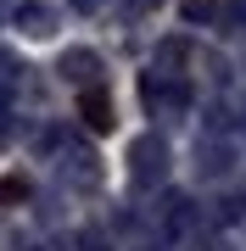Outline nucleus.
Returning a JSON list of instances; mask_svg holds the SVG:
<instances>
[{"mask_svg": "<svg viewBox=\"0 0 246 251\" xmlns=\"http://www.w3.org/2000/svg\"><path fill=\"white\" fill-rule=\"evenodd\" d=\"M95 73H101V56L95 50H84V45L62 50V78L67 84H95Z\"/></svg>", "mask_w": 246, "mask_h": 251, "instance_id": "nucleus-3", "label": "nucleus"}, {"mask_svg": "<svg viewBox=\"0 0 246 251\" xmlns=\"http://www.w3.org/2000/svg\"><path fill=\"white\" fill-rule=\"evenodd\" d=\"M11 23H17V28H23L28 39H45L51 28H56V11L45 6V0H23V6L11 11Z\"/></svg>", "mask_w": 246, "mask_h": 251, "instance_id": "nucleus-2", "label": "nucleus"}, {"mask_svg": "<svg viewBox=\"0 0 246 251\" xmlns=\"http://www.w3.org/2000/svg\"><path fill=\"white\" fill-rule=\"evenodd\" d=\"M129 179H135L140 190H157L168 179V140L163 134H140L135 145H129Z\"/></svg>", "mask_w": 246, "mask_h": 251, "instance_id": "nucleus-1", "label": "nucleus"}, {"mask_svg": "<svg viewBox=\"0 0 246 251\" xmlns=\"http://www.w3.org/2000/svg\"><path fill=\"white\" fill-rule=\"evenodd\" d=\"M135 6H140V11H151V6H157V0H135Z\"/></svg>", "mask_w": 246, "mask_h": 251, "instance_id": "nucleus-9", "label": "nucleus"}, {"mask_svg": "<svg viewBox=\"0 0 246 251\" xmlns=\"http://www.w3.org/2000/svg\"><path fill=\"white\" fill-rule=\"evenodd\" d=\"M0 73H11V56H6V50H0Z\"/></svg>", "mask_w": 246, "mask_h": 251, "instance_id": "nucleus-7", "label": "nucleus"}, {"mask_svg": "<svg viewBox=\"0 0 246 251\" xmlns=\"http://www.w3.org/2000/svg\"><path fill=\"white\" fill-rule=\"evenodd\" d=\"M235 17H241V23H246V0H235Z\"/></svg>", "mask_w": 246, "mask_h": 251, "instance_id": "nucleus-8", "label": "nucleus"}, {"mask_svg": "<svg viewBox=\"0 0 246 251\" xmlns=\"http://www.w3.org/2000/svg\"><path fill=\"white\" fill-rule=\"evenodd\" d=\"M101 6V0H73V11H95Z\"/></svg>", "mask_w": 246, "mask_h": 251, "instance_id": "nucleus-6", "label": "nucleus"}, {"mask_svg": "<svg viewBox=\"0 0 246 251\" xmlns=\"http://www.w3.org/2000/svg\"><path fill=\"white\" fill-rule=\"evenodd\" d=\"M84 123H90L95 134H107V128H112V106H107V95L90 90V84H84Z\"/></svg>", "mask_w": 246, "mask_h": 251, "instance_id": "nucleus-4", "label": "nucleus"}, {"mask_svg": "<svg viewBox=\"0 0 246 251\" xmlns=\"http://www.w3.org/2000/svg\"><path fill=\"white\" fill-rule=\"evenodd\" d=\"M67 162H73V168H67V173H73V184H95V168H90V156H67Z\"/></svg>", "mask_w": 246, "mask_h": 251, "instance_id": "nucleus-5", "label": "nucleus"}]
</instances>
